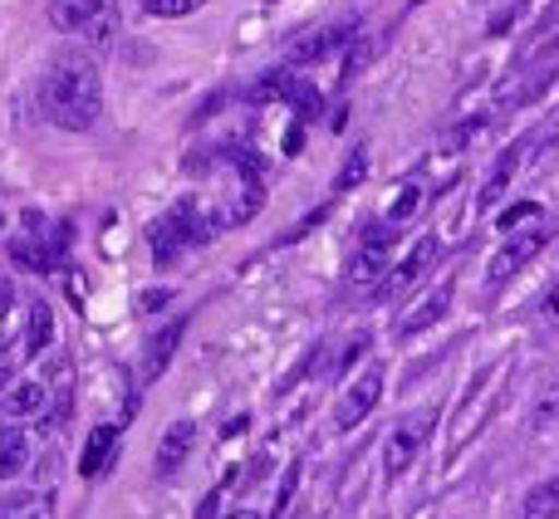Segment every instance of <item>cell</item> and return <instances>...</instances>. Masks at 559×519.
I'll return each instance as SVG.
<instances>
[{
    "label": "cell",
    "instance_id": "obj_15",
    "mask_svg": "<svg viewBox=\"0 0 559 519\" xmlns=\"http://www.w3.org/2000/svg\"><path fill=\"white\" fill-rule=\"evenodd\" d=\"M45 402H49L45 383H15V387L5 393V402H0V412H5L10 422H25V417H39V412H45Z\"/></svg>",
    "mask_w": 559,
    "mask_h": 519
},
{
    "label": "cell",
    "instance_id": "obj_6",
    "mask_svg": "<svg viewBox=\"0 0 559 519\" xmlns=\"http://www.w3.org/2000/svg\"><path fill=\"white\" fill-rule=\"evenodd\" d=\"M393 245H397V226H383V231H368V241L354 251V260L344 265V279L354 289H364V285H378L383 279V269L393 265Z\"/></svg>",
    "mask_w": 559,
    "mask_h": 519
},
{
    "label": "cell",
    "instance_id": "obj_29",
    "mask_svg": "<svg viewBox=\"0 0 559 519\" xmlns=\"http://www.w3.org/2000/svg\"><path fill=\"white\" fill-rule=\"evenodd\" d=\"M545 318H555L559 324V279L550 285V294H545Z\"/></svg>",
    "mask_w": 559,
    "mask_h": 519
},
{
    "label": "cell",
    "instance_id": "obj_9",
    "mask_svg": "<svg viewBox=\"0 0 559 519\" xmlns=\"http://www.w3.org/2000/svg\"><path fill=\"white\" fill-rule=\"evenodd\" d=\"M432 422L437 417L427 412L423 422H403L393 436H388V446H383V475L388 481H403V475L413 471V461L423 456V442H427V432H432Z\"/></svg>",
    "mask_w": 559,
    "mask_h": 519
},
{
    "label": "cell",
    "instance_id": "obj_2",
    "mask_svg": "<svg viewBox=\"0 0 559 519\" xmlns=\"http://www.w3.org/2000/svg\"><path fill=\"white\" fill-rule=\"evenodd\" d=\"M49 25L84 45H108L118 35V0H49Z\"/></svg>",
    "mask_w": 559,
    "mask_h": 519
},
{
    "label": "cell",
    "instance_id": "obj_18",
    "mask_svg": "<svg viewBox=\"0 0 559 519\" xmlns=\"http://www.w3.org/2000/svg\"><path fill=\"white\" fill-rule=\"evenodd\" d=\"M49 338H55V309H49L45 299H35V304H29V338H25V353H39V348H49Z\"/></svg>",
    "mask_w": 559,
    "mask_h": 519
},
{
    "label": "cell",
    "instance_id": "obj_17",
    "mask_svg": "<svg viewBox=\"0 0 559 519\" xmlns=\"http://www.w3.org/2000/svg\"><path fill=\"white\" fill-rule=\"evenodd\" d=\"M521 519H559V475L540 481L521 505Z\"/></svg>",
    "mask_w": 559,
    "mask_h": 519
},
{
    "label": "cell",
    "instance_id": "obj_12",
    "mask_svg": "<svg viewBox=\"0 0 559 519\" xmlns=\"http://www.w3.org/2000/svg\"><path fill=\"white\" fill-rule=\"evenodd\" d=\"M192 446H197V422L192 417H182V422H173L163 432V442H157V461H153V471L163 475H177V466L187 461V456H192Z\"/></svg>",
    "mask_w": 559,
    "mask_h": 519
},
{
    "label": "cell",
    "instance_id": "obj_3",
    "mask_svg": "<svg viewBox=\"0 0 559 519\" xmlns=\"http://www.w3.org/2000/svg\"><path fill=\"white\" fill-rule=\"evenodd\" d=\"M501 393H506V367H481V373L472 377L466 397L456 402V422H452V432H447V451L456 456L476 432H481L486 417H491V407L501 402Z\"/></svg>",
    "mask_w": 559,
    "mask_h": 519
},
{
    "label": "cell",
    "instance_id": "obj_33",
    "mask_svg": "<svg viewBox=\"0 0 559 519\" xmlns=\"http://www.w3.org/2000/svg\"><path fill=\"white\" fill-rule=\"evenodd\" d=\"M29 519H45V515H39V510H35V515H29Z\"/></svg>",
    "mask_w": 559,
    "mask_h": 519
},
{
    "label": "cell",
    "instance_id": "obj_16",
    "mask_svg": "<svg viewBox=\"0 0 559 519\" xmlns=\"http://www.w3.org/2000/svg\"><path fill=\"white\" fill-rule=\"evenodd\" d=\"M25 466H29V436L20 426H5L0 432V481H15Z\"/></svg>",
    "mask_w": 559,
    "mask_h": 519
},
{
    "label": "cell",
    "instance_id": "obj_23",
    "mask_svg": "<svg viewBox=\"0 0 559 519\" xmlns=\"http://www.w3.org/2000/svg\"><path fill=\"white\" fill-rule=\"evenodd\" d=\"M206 0H143V15H153V20H182V15H192V10H202Z\"/></svg>",
    "mask_w": 559,
    "mask_h": 519
},
{
    "label": "cell",
    "instance_id": "obj_24",
    "mask_svg": "<svg viewBox=\"0 0 559 519\" xmlns=\"http://www.w3.org/2000/svg\"><path fill=\"white\" fill-rule=\"evenodd\" d=\"M550 422H559V373L545 383L540 402H535V426H550Z\"/></svg>",
    "mask_w": 559,
    "mask_h": 519
},
{
    "label": "cell",
    "instance_id": "obj_10",
    "mask_svg": "<svg viewBox=\"0 0 559 519\" xmlns=\"http://www.w3.org/2000/svg\"><path fill=\"white\" fill-rule=\"evenodd\" d=\"M452 294H456V279H437L432 289H427L423 299H417L413 309H407L403 318H397V338H413V334H427V328L437 324V318L452 309Z\"/></svg>",
    "mask_w": 559,
    "mask_h": 519
},
{
    "label": "cell",
    "instance_id": "obj_19",
    "mask_svg": "<svg viewBox=\"0 0 559 519\" xmlns=\"http://www.w3.org/2000/svg\"><path fill=\"white\" fill-rule=\"evenodd\" d=\"M280 98H289V108H295L299 118H314L319 113V88L309 84V79H285Z\"/></svg>",
    "mask_w": 559,
    "mask_h": 519
},
{
    "label": "cell",
    "instance_id": "obj_31",
    "mask_svg": "<svg viewBox=\"0 0 559 519\" xmlns=\"http://www.w3.org/2000/svg\"><path fill=\"white\" fill-rule=\"evenodd\" d=\"M10 383V367H0V387H5Z\"/></svg>",
    "mask_w": 559,
    "mask_h": 519
},
{
    "label": "cell",
    "instance_id": "obj_28",
    "mask_svg": "<svg viewBox=\"0 0 559 519\" xmlns=\"http://www.w3.org/2000/svg\"><path fill=\"white\" fill-rule=\"evenodd\" d=\"M167 299H173V289H147V294H143V304H138V309H143V314H153V309H163Z\"/></svg>",
    "mask_w": 559,
    "mask_h": 519
},
{
    "label": "cell",
    "instance_id": "obj_26",
    "mask_svg": "<svg viewBox=\"0 0 559 519\" xmlns=\"http://www.w3.org/2000/svg\"><path fill=\"white\" fill-rule=\"evenodd\" d=\"M295 485H299V461H289V466H285V475H280V495H275V510H271V519H285V510H289V495H295Z\"/></svg>",
    "mask_w": 559,
    "mask_h": 519
},
{
    "label": "cell",
    "instance_id": "obj_11",
    "mask_svg": "<svg viewBox=\"0 0 559 519\" xmlns=\"http://www.w3.org/2000/svg\"><path fill=\"white\" fill-rule=\"evenodd\" d=\"M163 221L173 226V236L182 241V251H187V245H206L216 236V216H206V206L197 202V196H182V202H177Z\"/></svg>",
    "mask_w": 559,
    "mask_h": 519
},
{
    "label": "cell",
    "instance_id": "obj_22",
    "mask_svg": "<svg viewBox=\"0 0 559 519\" xmlns=\"http://www.w3.org/2000/svg\"><path fill=\"white\" fill-rule=\"evenodd\" d=\"M147 241H153V260H157V265H173V260L182 255V241L173 236V226H167V221H157L153 231H147Z\"/></svg>",
    "mask_w": 559,
    "mask_h": 519
},
{
    "label": "cell",
    "instance_id": "obj_13",
    "mask_svg": "<svg viewBox=\"0 0 559 519\" xmlns=\"http://www.w3.org/2000/svg\"><path fill=\"white\" fill-rule=\"evenodd\" d=\"M182 334H187V318H173V324H163L153 338H147V348H143V383H157V377L167 373V363L177 358Z\"/></svg>",
    "mask_w": 559,
    "mask_h": 519
},
{
    "label": "cell",
    "instance_id": "obj_25",
    "mask_svg": "<svg viewBox=\"0 0 559 519\" xmlns=\"http://www.w3.org/2000/svg\"><path fill=\"white\" fill-rule=\"evenodd\" d=\"M535 216H540V206H535V202H515V206H506V212L496 216V226H501V231H515V226L535 221Z\"/></svg>",
    "mask_w": 559,
    "mask_h": 519
},
{
    "label": "cell",
    "instance_id": "obj_14",
    "mask_svg": "<svg viewBox=\"0 0 559 519\" xmlns=\"http://www.w3.org/2000/svg\"><path fill=\"white\" fill-rule=\"evenodd\" d=\"M114 446H118V426L114 422L94 426V432H88V442H84V456H79V475H84V481H94V475L114 461Z\"/></svg>",
    "mask_w": 559,
    "mask_h": 519
},
{
    "label": "cell",
    "instance_id": "obj_1",
    "mask_svg": "<svg viewBox=\"0 0 559 519\" xmlns=\"http://www.w3.org/2000/svg\"><path fill=\"white\" fill-rule=\"evenodd\" d=\"M98 108H104V84H98L94 59L59 55L39 79V113L64 133H84L98 123Z\"/></svg>",
    "mask_w": 559,
    "mask_h": 519
},
{
    "label": "cell",
    "instance_id": "obj_7",
    "mask_svg": "<svg viewBox=\"0 0 559 519\" xmlns=\"http://www.w3.org/2000/svg\"><path fill=\"white\" fill-rule=\"evenodd\" d=\"M545 241H550V231H521V236H511V241H506L501 251L491 255V265H486V289L511 285V279L545 251Z\"/></svg>",
    "mask_w": 559,
    "mask_h": 519
},
{
    "label": "cell",
    "instance_id": "obj_32",
    "mask_svg": "<svg viewBox=\"0 0 559 519\" xmlns=\"http://www.w3.org/2000/svg\"><path fill=\"white\" fill-rule=\"evenodd\" d=\"M0 519H10V510H0Z\"/></svg>",
    "mask_w": 559,
    "mask_h": 519
},
{
    "label": "cell",
    "instance_id": "obj_20",
    "mask_svg": "<svg viewBox=\"0 0 559 519\" xmlns=\"http://www.w3.org/2000/svg\"><path fill=\"white\" fill-rule=\"evenodd\" d=\"M364 177H368V147H364V143H358V147H354V153H348L344 172H338L334 192H354V186H364Z\"/></svg>",
    "mask_w": 559,
    "mask_h": 519
},
{
    "label": "cell",
    "instance_id": "obj_4",
    "mask_svg": "<svg viewBox=\"0 0 559 519\" xmlns=\"http://www.w3.org/2000/svg\"><path fill=\"white\" fill-rule=\"evenodd\" d=\"M358 25H364V15H344V20H329V25L305 29V35L285 49V69H309V64H319V59L338 55V49L358 35Z\"/></svg>",
    "mask_w": 559,
    "mask_h": 519
},
{
    "label": "cell",
    "instance_id": "obj_8",
    "mask_svg": "<svg viewBox=\"0 0 559 519\" xmlns=\"http://www.w3.org/2000/svg\"><path fill=\"white\" fill-rule=\"evenodd\" d=\"M432 265H437V241H417V245H413V255H403L397 265H388V269H383V279L373 285V299H378V304H388V299L407 294V289H413Z\"/></svg>",
    "mask_w": 559,
    "mask_h": 519
},
{
    "label": "cell",
    "instance_id": "obj_5",
    "mask_svg": "<svg viewBox=\"0 0 559 519\" xmlns=\"http://www.w3.org/2000/svg\"><path fill=\"white\" fill-rule=\"evenodd\" d=\"M383 387H388V383H383V367L368 363L364 373L348 383V393L334 402V432H354V426L364 422V417L373 412L378 402H383Z\"/></svg>",
    "mask_w": 559,
    "mask_h": 519
},
{
    "label": "cell",
    "instance_id": "obj_21",
    "mask_svg": "<svg viewBox=\"0 0 559 519\" xmlns=\"http://www.w3.org/2000/svg\"><path fill=\"white\" fill-rule=\"evenodd\" d=\"M417 202H423V192H417V186L413 182H403V186H397V192H393V202H388V226H403L407 221V216H413L417 212Z\"/></svg>",
    "mask_w": 559,
    "mask_h": 519
},
{
    "label": "cell",
    "instance_id": "obj_30",
    "mask_svg": "<svg viewBox=\"0 0 559 519\" xmlns=\"http://www.w3.org/2000/svg\"><path fill=\"white\" fill-rule=\"evenodd\" d=\"M231 519H261V515H255V510H236Z\"/></svg>",
    "mask_w": 559,
    "mask_h": 519
},
{
    "label": "cell",
    "instance_id": "obj_27",
    "mask_svg": "<svg viewBox=\"0 0 559 519\" xmlns=\"http://www.w3.org/2000/svg\"><path fill=\"white\" fill-rule=\"evenodd\" d=\"M285 74H289V69H275V74H265L261 84H251V104H271L280 88H285Z\"/></svg>",
    "mask_w": 559,
    "mask_h": 519
}]
</instances>
